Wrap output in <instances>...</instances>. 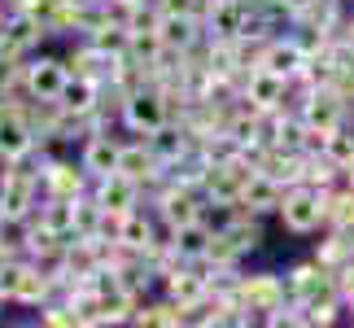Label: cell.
<instances>
[{
    "mask_svg": "<svg viewBox=\"0 0 354 328\" xmlns=\"http://www.w3.org/2000/svg\"><path fill=\"white\" fill-rule=\"evenodd\" d=\"M131 118H136V122H149V127H158V118H162V105H158V97H136V105H131Z\"/></svg>",
    "mask_w": 354,
    "mask_h": 328,
    "instance_id": "obj_1",
    "label": "cell"
}]
</instances>
